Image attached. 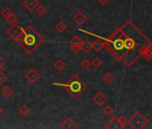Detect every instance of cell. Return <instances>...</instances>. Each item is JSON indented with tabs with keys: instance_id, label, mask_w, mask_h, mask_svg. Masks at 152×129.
I'll list each match as a JSON object with an SVG mask.
<instances>
[{
	"instance_id": "1",
	"label": "cell",
	"mask_w": 152,
	"mask_h": 129,
	"mask_svg": "<svg viewBox=\"0 0 152 129\" xmlns=\"http://www.w3.org/2000/svg\"><path fill=\"white\" fill-rule=\"evenodd\" d=\"M45 41L44 37L31 25H28L16 42L28 54H33Z\"/></svg>"
},
{
	"instance_id": "2",
	"label": "cell",
	"mask_w": 152,
	"mask_h": 129,
	"mask_svg": "<svg viewBox=\"0 0 152 129\" xmlns=\"http://www.w3.org/2000/svg\"><path fill=\"white\" fill-rule=\"evenodd\" d=\"M54 85L64 87L73 99H77L83 93L84 91L87 90L86 84L81 80V78L77 75H74L66 84L55 83Z\"/></svg>"
},
{
	"instance_id": "3",
	"label": "cell",
	"mask_w": 152,
	"mask_h": 129,
	"mask_svg": "<svg viewBox=\"0 0 152 129\" xmlns=\"http://www.w3.org/2000/svg\"><path fill=\"white\" fill-rule=\"evenodd\" d=\"M148 123V120L140 112H136L135 114H133L132 117L128 120V124L133 129H142L146 127Z\"/></svg>"
},
{
	"instance_id": "4",
	"label": "cell",
	"mask_w": 152,
	"mask_h": 129,
	"mask_svg": "<svg viewBox=\"0 0 152 129\" xmlns=\"http://www.w3.org/2000/svg\"><path fill=\"white\" fill-rule=\"evenodd\" d=\"M24 29H23L21 26H19L17 23H15L11 25V27L7 30V34L15 41L20 38V36L23 34Z\"/></svg>"
},
{
	"instance_id": "5",
	"label": "cell",
	"mask_w": 152,
	"mask_h": 129,
	"mask_svg": "<svg viewBox=\"0 0 152 129\" xmlns=\"http://www.w3.org/2000/svg\"><path fill=\"white\" fill-rule=\"evenodd\" d=\"M24 77H25V79H26L29 83H31V84H35V83L39 79L40 74H39L35 68H31V69H29V70L25 73Z\"/></svg>"
},
{
	"instance_id": "6",
	"label": "cell",
	"mask_w": 152,
	"mask_h": 129,
	"mask_svg": "<svg viewBox=\"0 0 152 129\" xmlns=\"http://www.w3.org/2000/svg\"><path fill=\"white\" fill-rule=\"evenodd\" d=\"M83 40L80 38V36L75 35L72 37V39L70 41L71 44V49L74 54H77L81 50V45H82Z\"/></svg>"
},
{
	"instance_id": "7",
	"label": "cell",
	"mask_w": 152,
	"mask_h": 129,
	"mask_svg": "<svg viewBox=\"0 0 152 129\" xmlns=\"http://www.w3.org/2000/svg\"><path fill=\"white\" fill-rule=\"evenodd\" d=\"M40 5L39 0H23V6L27 8L28 11L30 12H34L35 9Z\"/></svg>"
},
{
	"instance_id": "8",
	"label": "cell",
	"mask_w": 152,
	"mask_h": 129,
	"mask_svg": "<svg viewBox=\"0 0 152 129\" xmlns=\"http://www.w3.org/2000/svg\"><path fill=\"white\" fill-rule=\"evenodd\" d=\"M92 100H93V101H94L99 107H102V106L107 102V97L103 92H98V93L95 94V96L92 98Z\"/></svg>"
},
{
	"instance_id": "9",
	"label": "cell",
	"mask_w": 152,
	"mask_h": 129,
	"mask_svg": "<svg viewBox=\"0 0 152 129\" xmlns=\"http://www.w3.org/2000/svg\"><path fill=\"white\" fill-rule=\"evenodd\" d=\"M72 20L74 21V23L76 24H79V25H82L86 21H87V16L85 15L84 13L83 12H77L72 17Z\"/></svg>"
},
{
	"instance_id": "10",
	"label": "cell",
	"mask_w": 152,
	"mask_h": 129,
	"mask_svg": "<svg viewBox=\"0 0 152 129\" xmlns=\"http://www.w3.org/2000/svg\"><path fill=\"white\" fill-rule=\"evenodd\" d=\"M61 128H63V129H76L77 128V124H76V122L74 120L68 117L62 123Z\"/></svg>"
},
{
	"instance_id": "11",
	"label": "cell",
	"mask_w": 152,
	"mask_h": 129,
	"mask_svg": "<svg viewBox=\"0 0 152 129\" xmlns=\"http://www.w3.org/2000/svg\"><path fill=\"white\" fill-rule=\"evenodd\" d=\"M124 48H126L127 50H132L137 47L136 41L130 37L125 38V40H124Z\"/></svg>"
},
{
	"instance_id": "12",
	"label": "cell",
	"mask_w": 152,
	"mask_h": 129,
	"mask_svg": "<svg viewBox=\"0 0 152 129\" xmlns=\"http://www.w3.org/2000/svg\"><path fill=\"white\" fill-rule=\"evenodd\" d=\"M140 55L147 60H150L152 58V47L151 46H146L141 49Z\"/></svg>"
},
{
	"instance_id": "13",
	"label": "cell",
	"mask_w": 152,
	"mask_h": 129,
	"mask_svg": "<svg viewBox=\"0 0 152 129\" xmlns=\"http://www.w3.org/2000/svg\"><path fill=\"white\" fill-rule=\"evenodd\" d=\"M106 128H121L118 120H117V117H113L112 119H110L105 125Z\"/></svg>"
},
{
	"instance_id": "14",
	"label": "cell",
	"mask_w": 152,
	"mask_h": 129,
	"mask_svg": "<svg viewBox=\"0 0 152 129\" xmlns=\"http://www.w3.org/2000/svg\"><path fill=\"white\" fill-rule=\"evenodd\" d=\"M92 49V43H91L89 40H83L82 45H81V50L84 53L87 54Z\"/></svg>"
},
{
	"instance_id": "15",
	"label": "cell",
	"mask_w": 152,
	"mask_h": 129,
	"mask_svg": "<svg viewBox=\"0 0 152 129\" xmlns=\"http://www.w3.org/2000/svg\"><path fill=\"white\" fill-rule=\"evenodd\" d=\"M53 66H54L55 69H56L57 72H62L63 69L65 67V64H64V62L63 60L58 59V60H56V61L54 63Z\"/></svg>"
},
{
	"instance_id": "16",
	"label": "cell",
	"mask_w": 152,
	"mask_h": 129,
	"mask_svg": "<svg viewBox=\"0 0 152 129\" xmlns=\"http://www.w3.org/2000/svg\"><path fill=\"white\" fill-rule=\"evenodd\" d=\"M1 93H2V95L4 96V97H6V98H9V97H11L13 94H14V91H13V89L10 87V86H5L4 87V89L1 91Z\"/></svg>"
},
{
	"instance_id": "17",
	"label": "cell",
	"mask_w": 152,
	"mask_h": 129,
	"mask_svg": "<svg viewBox=\"0 0 152 129\" xmlns=\"http://www.w3.org/2000/svg\"><path fill=\"white\" fill-rule=\"evenodd\" d=\"M103 48H104V44H103V42L100 41L99 40H95V41L92 43V48H93L96 52H99Z\"/></svg>"
},
{
	"instance_id": "18",
	"label": "cell",
	"mask_w": 152,
	"mask_h": 129,
	"mask_svg": "<svg viewBox=\"0 0 152 129\" xmlns=\"http://www.w3.org/2000/svg\"><path fill=\"white\" fill-rule=\"evenodd\" d=\"M91 66L94 67L95 68H99L101 66H102V64H103V61L100 59V57L99 56H96L92 59V61L91 62Z\"/></svg>"
},
{
	"instance_id": "19",
	"label": "cell",
	"mask_w": 152,
	"mask_h": 129,
	"mask_svg": "<svg viewBox=\"0 0 152 129\" xmlns=\"http://www.w3.org/2000/svg\"><path fill=\"white\" fill-rule=\"evenodd\" d=\"M103 80H104V82L106 83V84H112L114 81H115V76L111 74V73H107V74H105L104 75V76H103Z\"/></svg>"
},
{
	"instance_id": "20",
	"label": "cell",
	"mask_w": 152,
	"mask_h": 129,
	"mask_svg": "<svg viewBox=\"0 0 152 129\" xmlns=\"http://www.w3.org/2000/svg\"><path fill=\"white\" fill-rule=\"evenodd\" d=\"M35 12L37 13V15H39V16H43V15H45L47 13H48V9L44 7V6H41V5H39L36 9H35Z\"/></svg>"
},
{
	"instance_id": "21",
	"label": "cell",
	"mask_w": 152,
	"mask_h": 129,
	"mask_svg": "<svg viewBox=\"0 0 152 129\" xmlns=\"http://www.w3.org/2000/svg\"><path fill=\"white\" fill-rule=\"evenodd\" d=\"M30 112H31V109H30V108L27 105H23V106H22L19 108V113L23 117H27L30 114Z\"/></svg>"
},
{
	"instance_id": "22",
	"label": "cell",
	"mask_w": 152,
	"mask_h": 129,
	"mask_svg": "<svg viewBox=\"0 0 152 129\" xmlns=\"http://www.w3.org/2000/svg\"><path fill=\"white\" fill-rule=\"evenodd\" d=\"M66 29H67V25H66L63 21H60V22L56 25V30L58 32H60V33L64 32Z\"/></svg>"
},
{
	"instance_id": "23",
	"label": "cell",
	"mask_w": 152,
	"mask_h": 129,
	"mask_svg": "<svg viewBox=\"0 0 152 129\" xmlns=\"http://www.w3.org/2000/svg\"><path fill=\"white\" fill-rule=\"evenodd\" d=\"M13 14V11L9 8V7H4L1 11V15L7 20L11 15Z\"/></svg>"
},
{
	"instance_id": "24",
	"label": "cell",
	"mask_w": 152,
	"mask_h": 129,
	"mask_svg": "<svg viewBox=\"0 0 152 129\" xmlns=\"http://www.w3.org/2000/svg\"><path fill=\"white\" fill-rule=\"evenodd\" d=\"M117 120H118V123L121 126V128H124L126 126V125L128 124V120L125 118L124 116H121V117H117Z\"/></svg>"
},
{
	"instance_id": "25",
	"label": "cell",
	"mask_w": 152,
	"mask_h": 129,
	"mask_svg": "<svg viewBox=\"0 0 152 129\" xmlns=\"http://www.w3.org/2000/svg\"><path fill=\"white\" fill-rule=\"evenodd\" d=\"M17 20H18V17H17L16 15H15L14 14H12V15H11L7 19V23H10L11 25H13V24L16 23H17Z\"/></svg>"
},
{
	"instance_id": "26",
	"label": "cell",
	"mask_w": 152,
	"mask_h": 129,
	"mask_svg": "<svg viewBox=\"0 0 152 129\" xmlns=\"http://www.w3.org/2000/svg\"><path fill=\"white\" fill-rule=\"evenodd\" d=\"M81 66H82V67H83V68H84V69L88 70V69L91 67V61H90V60H88V59H84V60H83V61H82Z\"/></svg>"
},
{
	"instance_id": "27",
	"label": "cell",
	"mask_w": 152,
	"mask_h": 129,
	"mask_svg": "<svg viewBox=\"0 0 152 129\" xmlns=\"http://www.w3.org/2000/svg\"><path fill=\"white\" fill-rule=\"evenodd\" d=\"M103 113L106 116H111L114 113V108L111 106H107L105 108H103Z\"/></svg>"
},
{
	"instance_id": "28",
	"label": "cell",
	"mask_w": 152,
	"mask_h": 129,
	"mask_svg": "<svg viewBox=\"0 0 152 129\" xmlns=\"http://www.w3.org/2000/svg\"><path fill=\"white\" fill-rule=\"evenodd\" d=\"M7 75L4 73L0 72V84H4L7 82Z\"/></svg>"
},
{
	"instance_id": "29",
	"label": "cell",
	"mask_w": 152,
	"mask_h": 129,
	"mask_svg": "<svg viewBox=\"0 0 152 129\" xmlns=\"http://www.w3.org/2000/svg\"><path fill=\"white\" fill-rule=\"evenodd\" d=\"M5 64H6V60L2 56H0V69H1L2 67H4Z\"/></svg>"
},
{
	"instance_id": "30",
	"label": "cell",
	"mask_w": 152,
	"mask_h": 129,
	"mask_svg": "<svg viewBox=\"0 0 152 129\" xmlns=\"http://www.w3.org/2000/svg\"><path fill=\"white\" fill-rule=\"evenodd\" d=\"M108 2H109V0H99V5H101L102 7H105V6H107Z\"/></svg>"
},
{
	"instance_id": "31",
	"label": "cell",
	"mask_w": 152,
	"mask_h": 129,
	"mask_svg": "<svg viewBox=\"0 0 152 129\" xmlns=\"http://www.w3.org/2000/svg\"><path fill=\"white\" fill-rule=\"evenodd\" d=\"M3 113V108H1V107H0V115H1Z\"/></svg>"
},
{
	"instance_id": "32",
	"label": "cell",
	"mask_w": 152,
	"mask_h": 129,
	"mask_svg": "<svg viewBox=\"0 0 152 129\" xmlns=\"http://www.w3.org/2000/svg\"><path fill=\"white\" fill-rule=\"evenodd\" d=\"M150 21H151V23H152V17L150 18Z\"/></svg>"
}]
</instances>
